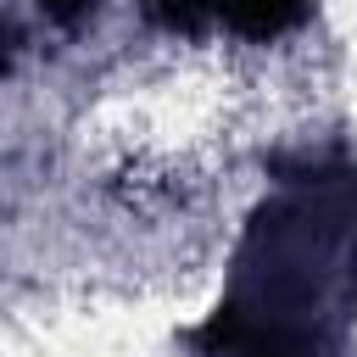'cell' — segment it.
<instances>
[{"label":"cell","instance_id":"6da1fadb","mask_svg":"<svg viewBox=\"0 0 357 357\" xmlns=\"http://www.w3.org/2000/svg\"><path fill=\"white\" fill-rule=\"evenodd\" d=\"M195 346L212 357H346V335L335 318H290V312H245L218 301V312L195 329Z\"/></svg>","mask_w":357,"mask_h":357},{"label":"cell","instance_id":"3957f363","mask_svg":"<svg viewBox=\"0 0 357 357\" xmlns=\"http://www.w3.org/2000/svg\"><path fill=\"white\" fill-rule=\"evenodd\" d=\"M39 11H45L50 22H61V28H73L78 17H89V11H95V0H39Z\"/></svg>","mask_w":357,"mask_h":357},{"label":"cell","instance_id":"7a4b0ae2","mask_svg":"<svg viewBox=\"0 0 357 357\" xmlns=\"http://www.w3.org/2000/svg\"><path fill=\"white\" fill-rule=\"evenodd\" d=\"M312 0H145L151 22L173 28V33H195V28H234L245 39H273L290 22L307 17Z\"/></svg>","mask_w":357,"mask_h":357}]
</instances>
